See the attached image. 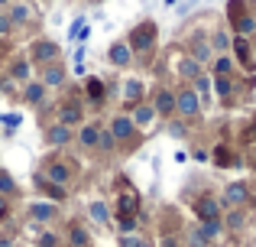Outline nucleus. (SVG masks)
<instances>
[{"label":"nucleus","mask_w":256,"mask_h":247,"mask_svg":"<svg viewBox=\"0 0 256 247\" xmlns=\"http://www.w3.org/2000/svg\"><path fill=\"white\" fill-rule=\"evenodd\" d=\"M214 46H218V49H224V46H227V36H224V33H218V36H214Z\"/></svg>","instance_id":"obj_41"},{"label":"nucleus","mask_w":256,"mask_h":247,"mask_svg":"<svg viewBox=\"0 0 256 247\" xmlns=\"http://www.w3.org/2000/svg\"><path fill=\"white\" fill-rule=\"evenodd\" d=\"M124 247H152V244L143 241V237H136V234H126L124 237Z\"/></svg>","instance_id":"obj_31"},{"label":"nucleus","mask_w":256,"mask_h":247,"mask_svg":"<svg viewBox=\"0 0 256 247\" xmlns=\"http://www.w3.org/2000/svg\"><path fill=\"white\" fill-rule=\"evenodd\" d=\"M152 111H159V114H172V111H175V95H172V91H159Z\"/></svg>","instance_id":"obj_12"},{"label":"nucleus","mask_w":256,"mask_h":247,"mask_svg":"<svg viewBox=\"0 0 256 247\" xmlns=\"http://www.w3.org/2000/svg\"><path fill=\"white\" fill-rule=\"evenodd\" d=\"M56 56H58V46L56 43H36L32 46V59H36V62H42V65H52L56 62Z\"/></svg>","instance_id":"obj_5"},{"label":"nucleus","mask_w":256,"mask_h":247,"mask_svg":"<svg viewBox=\"0 0 256 247\" xmlns=\"http://www.w3.org/2000/svg\"><path fill=\"white\" fill-rule=\"evenodd\" d=\"M13 78H16V82H26V78H30V62H16L13 65Z\"/></svg>","instance_id":"obj_27"},{"label":"nucleus","mask_w":256,"mask_h":247,"mask_svg":"<svg viewBox=\"0 0 256 247\" xmlns=\"http://www.w3.org/2000/svg\"><path fill=\"white\" fill-rule=\"evenodd\" d=\"M169 133H172V137H185L188 130H185V124H172V127H169Z\"/></svg>","instance_id":"obj_38"},{"label":"nucleus","mask_w":256,"mask_h":247,"mask_svg":"<svg viewBox=\"0 0 256 247\" xmlns=\"http://www.w3.org/2000/svg\"><path fill=\"white\" fill-rule=\"evenodd\" d=\"M62 82H65L62 65H42V85H62Z\"/></svg>","instance_id":"obj_11"},{"label":"nucleus","mask_w":256,"mask_h":247,"mask_svg":"<svg viewBox=\"0 0 256 247\" xmlns=\"http://www.w3.org/2000/svg\"><path fill=\"white\" fill-rule=\"evenodd\" d=\"M234 49H237L240 56H246V52H250V46H246V39H237V43H234Z\"/></svg>","instance_id":"obj_39"},{"label":"nucleus","mask_w":256,"mask_h":247,"mask_svg":"<svg viewBox=\"0 0 256 247\" xmlns=\"http://www.w3.org/2000/svg\"><path fill=\"white\" fill-rule=\"evenodd\" d=\"M227 224H230V228H240V224H244V215H240V211H234V215H227Z\"/></svg>","instance_id":"obj_36"},{"label":"nucleus","mask_w":256,"mask_h":247,"mask_svg":"<svg viewBox=\"0 0 256 247\" xmlns=\"http://www.w3.org/2000/svg\"><path fill=\"white\" fill-rule=\"evenodd\" d=\"M68 241H72V247H88V231L84 228H72Z\"/></svg>","instance_id":"obj_24"},{"label":"nucleus","mask_w":256,"mask_h":247,"mask_svg":"<svg viewBox=\"0 0 256 247\" xmlns=\"http://www.w3.org/2000/svg\"><path fill=\"white\" fill-rule=\"evenodd\" d=\"M91 218H94L98 224H104V221H107V208H104L100 202H94V205H91Z\"/></svg>","instance_id":"obj_28"},{"label":"nucleus","mask_w":256,"mask_h":247,"mask_svg":"<svg viewBox=\"0 0 256 247\" xmlns=\"http://www.w3.org/2000/svg\"><path fill=\"white\" fill-rule=\"evenodd\" d=\"M178 75L194 82V78H201V65L194 62V59H182V62H178Z\"/></svg>","instance_id":"obj_14"},{"label":"nucleus","mask_w":256,"mask_h":247,"mask_svg":"<svg viewBox=\"0 0 256 247\" xmlns=\"http://www.w3.org/2000/svg\"><path fill=\"white\" fill-rule=\"evenodd\" d=\"M214 163H218V166H230V163H234L230 150H224V146H218V150H214Z\"/></svg>","instance_id":"obj_26"},{"label":"nucleus","mask_w":256,"mask_h":247,"mask_svg":"<svg viewBox=\"0 0 256 247\" xmlns=\"http://www.w3.org/2000/svg\"><path fill=\"white\" fill-rule=\"evenodd\" d=\"M4 124H6V127H16V124H20V117H16V114H6V117H4Z\"/></svg>","instance_id":"obj_42"},{"label":"nucleus","mask_w":256,"mask_h":247,"mask_svg":"<svg viewBox=\"0 0 256 247\" xmlns=\"http://www.w3.org/2000/svg\"><path fill=\"white\" fill-rule=\"evenodd\" d=\"M250 202V189H246V182H234L224 189V205H244Z\"/></svg>","instance_id":"obj_4"},{"label":"nucleus","mask_w":256,"mask_h":247,"mask_svg":"<svg viewBox=\"0 0 256 247\" xmlns=\"http://www.w3.org/2000/svg\"><path fill=\"white\" fill-rule=\"evenodd\" d=\"M194 211H198L201 224H204V221H218V215H220V205L214 202V198H201V202L194 205Z\"/></svg>","instance_id":"obj_6"},{"label":"nucleus","mask_w":256,"mask_h":247,"mask_svg":"<svg viewBox=\"0 0 256 247\" xmlns=\"http://www.w3.org/2000/svg\"><path fill=\"white\" fill-rule=\"evenodd\" d=\"M10 23H23V20H30V7H23V4H13V10H10Z\"/></svg>","instance_id":"obj_22"},{"label":"nucleus","mask_w":256,"mask_h":247,"mask_svg":"<svg viewBox=\"0 0 256 247\" xmlns=\"http://www.w3.org/2000/svg\"><path fill=\"white\" fill-rule=\"evenodd\" d=\"M237 30L246 36V33H253V30H256V20H253V17H240V20H237Z\"/></svg>","instance_id":"obj_29"},{"label":"nucleus","mask_w":256,"mask_h":247,"mask_svg":"<svg viewBox=\"0 0 256 247\" xmlns=\"http://www.w3.org/2000/svg\"><path fill=\"white\" fill-rule=\"evenodd\" d=\"M152 39H156V26H152V23H143V26H136V30H133L130 49L143 52V49H150V46H152Z\"/></svg>","instance_id":"obj_2"},{"label":"nucleus","mask_w":256,"mask_h":247,"mask_svg":"<svg viewBox=\"0 0 256 247\" xmlns=\"http://www.w3.org/2000/svg\"><path fill=\"white\" fill-rule=\"evenodd\" d=\"M42 98H46V85L42 82H30L26 85V101L30 104H39Z\"/></svg>","instance_id":"obj_16"},{"label":"nucleus","mask_w":256,"mask_h":247,"mask_svg":"<svg viewBox=\"0 0 256 247\" xmlns=\"http://www.w3.org/2000/svg\"><path fill=\"white\" fill-rule=\"evenodd\" d=\"M98 133H100L98 124H88L82 130V146H98Z\"/></svg>","instance_id":"obj_19"},{"label":"nucleus","mask_w":256,"mask_h":247,"mask_svg":"<svg viewBox=\"0 0 256 247\" xmlns=\"http://www.w3.org/2000/svg\"><path fill=\"white\" fill-rule=\"evenodd\" d=\"M0 218H6V198L0 195Z\"/></svg>","instance_id":"obj_43"},{"label":"nucleus","mask_w":256,"mask_h":247,"mask_svg":"<svg viewBox=\"0 0 256 247\" xmlns=\"http://www.w3.org/2000/svg\"><path fill=\"white\" fill-rule=\"evenodd\" d=\"M10 30H13V23H10V20L4 17V13H0V36H6Z\"/></svg>","instance_id":"obj_37"},{"label":"nucleus","mask_w":256,"mask_h":247,"mask_svg":"<svg viewBox=\"0 0 256 247\" xmlns=\"http://www.w3.org/2000/svg\"><path fill=\"white\" fill-rule=\"evenodd\" d=\"M214 72H218L220 78L230 75V59H218V62H214Z\"/></svg>","instance_id":"obj_32"},{"label":"nucleus","mask_w":256,"mask_h":247,"mask_svg":"<svg viewBox=\"0 0 256 247\" xmlns=\"http://www.w3.org/2000/svg\"><path fill=\"white\" fill-rule=\"evenodd\" d=\"M194 88H198L194 95H201V98H204L208 91H211V78H204V75H201V78H194Z\"/></svg>","instance_id":"obj_30"},{"label":"nucleus","mask_w":256,"mask_h":247,"mask_svg":"<svg viewBox=\"0 0 256 247\" xmlns=\"http://www.w3.org/2000/svg\"><path fill=\"white\" fill-rule=\"evenodd\" d=\"M130 59H133V49H130V46H124V43L110 46V62L114 65H130Z\"/></svg>","instance_id":"obj_10"},{"label":"nucleus","mask_w":256,"mask_h":247,"mask_svg":"<svg viewBox=\"0 0 256 247\" xmlns=\"http://www.w3.org/2000/svg\"><path fill=\"white\" fill-rule=\"evenodd\" d=\"M52 215H56V205H49V202H36L32 205V218H36V221H49Z\"/></svg>","instance_id":"obj_17"},{"label":"nucleus","mask_w":256,"mask_h":247,"mask_svg":"<svg viewBox=\"0 0 256 247\" xmlns=\"http://www.w3.org/2000/svg\"><path fill=\"white\" fill-rule=\"evenodd\" d=\"M0 4H6V0H0Z\"/></svg>","instance_id":"obj_44"},{"label":"nucleus","mask_w":256,"mask_h":247,"mask_svg":"<svg viewBox=\"0 0 256 247\" xmlns=\"http://www.w3.org/2000/svg\"><path fill=\"white\" fill-rule=\"evenodd\" d=\"M175 111H178L182 117H194L201 111V98L194 95V91H178V95H175Z\"/></svg>","instance_id":"obj_1"},{"label":"nucleus","mask_w":256,"mask_h":247,"mask_svg":"<svg viewBox=\"0 0 256 247\" xmlns=\"http://www.w3.org/2000/svg\"><path fill=\"white\" fill-rule=\"evenodd\" d=\"M198 234L204 237V241H218V237H220V221H204Z\"/></svg>","instance_id":"obj_18"},{"label":"nucleus","mask_w":256,"mask_h":247,"mask_svg":"<svg viewBox=\"0 0 256 247\" xmlns=\"http://www.w3.org/2000/svg\"><path fill=\"white\" fill-rule=\"evenodd\" d=\"M58 117H62V121H58L62 127H72V124H78V121H82V108H78V104H65Z\"/></svg>","instance_id":"obj_15"},{"label":"nucleus","mask_w":256,"mask_h":247,"mask_svg":"<svg viewBox=\"0 0 256 247\" xmlns=\"http://www.w3.org/2000/svg\"><path fill=\"white\" fill-rule=\"evenodd\" d=\"M192 59H194L198 65L204 62V59H211V46H208V43H198V46H194V56H192Z\"/></svg>","instance_id":"obj_25"},{"label":"nucleus","mask_w":256,"mask_h":247,"mask_svg":"<svg viewBox=\"0 0 256 247\" xmlns=\"http://www.w3.org/2000/svg\"><path fill=\"white\" fill-rule=\"evenodd\" d=\"M46 176H49V185H65L72 179V169L62 166V163H52L49 169H46Z\"/></svg>","instance_id":"obj_8"},{"label":"nucleus","mask_w":256,"mask_h":247,"mask_svg":"<svg viewBox=\"0 0 256 247\" xmlns=\"http://www.w3.org/2000/svg\"><path fill=\"white\" fill-rule=\"evenodd\" d=\"M152 117H156V111H152V108H136V114H133L130 121H133V127H136V124H150Z\"/></svg>","instance_id":"obj_23"},{"label":"nucleus","mask_w":256,"mask_h":247,"mask_svg":"<svg viewBox=\"0 0 256 247\" xmlns=\"http://www.w3.org/2000/svg\"><path fill=\"white\" fill-rule=\"evenodd\" d=\"M124 98H126L130 104H136L140 98H143V82H140V78H130V82L124 85Z\"/></svg>","instance_id":"obj_13"},{"label":"nucleus","mask_w":256,"mask_h":247,"mask_svg":"<svg viewBox=\"0 0 256 247\" xmlns=\"http://www.w3.org/2000/svg\"><path fill=\"white\" fill-rule=\"evenodd\" d=\"M13 192H16V182H13V176L0 169V195H13Z\"/></svg>","instance_id":"obj_21"},{"label":"nucleus","mask_w":256,"mask_h":247,"mask_svg":"<svg viewBox=\"0 0 256 247\" xmlns=\"http://www.w3.org/2000/svg\"><path fill=\"white\" fill-rule=\"evenodd\" d=\"M98 146H100V150H110V146H114V137L107 130H100L98 133Z\"/></svg>","instance_id":"obj_33"},{"label":"nucleus","mask_w":256,"mask_h":247,"mask_svg":"<svg viewBox=\"0 0 256 247\" xmlns=\"http://www.w3.org/2000/svg\"><path fill=\"white\" fill-rule=\"evenodd\" d=\"M88 95H91V101L100 104V98H104V82H100V78H88Z\"/></svg>","instance_id":"obj_20"},{"label":"nucleus","mask_w":256,"mask_h":247,"mask_svg":"<svg viewBox=\"0 0 256 247\" xmlns=\"http://www.w3.org/2000/svg\"><path fill=\"white\" fill-rule=\"evenodd\" d=\"M133 224H136V218H120V228L124 231H133Z\"/></svg>","instance_id":"obj_40"},{"label":"nucleus","mask_w":256,"mask_h":247,"mask_svg":"<svg viewBox=\"0 0 256 247\" xmlns=\"http://www.w3.org/2000/svg\"><path fill=\"white\" fill-rule=\"evenodd\" d=\"M214 88H218V95H220V98L230 95V82H227V78H218V82H214Z\"/></svg>","instance_id":"obj_34"},{"label":"nucleus","mask_w":256,"mask_h":247,"mask_svg":"<svg viewBox=\"0 0 256 247\" xmlns=\"http://www.w3.org/2000/svg\"><path fill=\"white\" fill-rule=\"evenodd\" d=\"M36 244H39V247H56V234H49V231H46V234L36 237Z\"/></svg>","instance_id":"obj_35"},{"label":"nucleus","mask_w":256,"mask_h":247,"mask_svg":"<svg viewBox=\"0 0 256 247\" xmlns=\"http://www.w3.org/2000/svg\"><path fill=\"white\" fill-rule=\"evenodd\" d=\"M110 133L114 140H126V137H133V121L130 117H114V124H110Z\"/></svg>","instance_id":"obj_7"},{"label":"nucleus","mask_w":256,"mask_h":247,"mask_svg":"<svg viewBox=\"0 0 256 247\" xmlns=\"http://www.w3.org/2000/svg\"><path fill=\"white\" fill-rule=\"evenodd\" d=\"M117 208H120V218H133L140 211L136 192H133V189H124V192H120V198H117Z\"/></svg>","instance_id":"obj_3"},{"label":"nucleus","mask_w":256,"mask_h":247,"mask_svg":"<svg viewBox=\"0 0 256 247\" xmlns=\"http://www.w3.org/2000/svg\"><path fill=\"white\" fill-rule=\"evenodd\" d=\"M68 140H72V127H62V124H56L46 133V143L49 146H62V143H68Z\"/></svg>","instance_id":"obj_9"}]
</instances>
